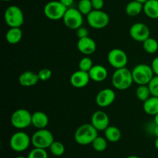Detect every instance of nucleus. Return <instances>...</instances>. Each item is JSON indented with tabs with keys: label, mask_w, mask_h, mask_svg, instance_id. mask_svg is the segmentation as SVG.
<instances>
[{
	"label": "nucleus",
	"mask_w": 158,
	"mask_h": 158,
	"mask_svg": "<svg viewBox=\"0 0 158 158\" xmlns=\"http://www.w3.org/2000/svg\"><path fill=\"white\" fill-rule=\"evenodd\" d=\"M90 123L98 131H104L110 126V118L105 111L97 110L91 116Z\"/></svg>",
	"instance_id": "nucleus-14"
},
{
	"label": "nucleus",
	"mask_w": 158,
	"mask_h": 158,
	"mask_svg": "<svg viewBox=\"0 0 158 158\" xmlns=\"http://www.w3.org/2000/svg\"><path fill=\"white\" fill-rule=\"evenodd\" d=\"M151 68L154 73V75L158 76V56L155 57L151 63Z\"/></svg>",
	"instance_id": "nucleus-36"
},
{
	"label": "nucleus",
	"mask_w": 158,
	"mask_h": 158,
	"mask_svg": "<svg viewBox=\"0 0 158 158\" xmlns=\"http://www.w3.org/2000/svg\"><path fill=\"white\" fill-rule=\"evenodd\" d=\"M23 38V31L20 27L9 28L6 32V40L9 44L15 45L19 43Z\"/></svg>",
	"instance_id": "nucleus-21"
},
{
	"label": "nucleus",
	"mask_w": 158,
	"mask_h": 158,
	"mask_svg": "<svg viewBox=\"0 0 158 158\" xmlns=\"http://www.w3.org/2000/svg\"><path fill=\"white\" fill-rule=\"evenodd\" d=\"M77 35L79 39L84 38V37L89 36V32H88V30L86 28L81 26V27L77 29Z\"/></svg>",
	"instance_id": "nucleus-35"
},
{
	"label": "nucleus",
	"mask_w": 158,
	"mask_h": 158,
	"mask_svg": "<svg viewBox=\"0 0 158 158\" xmlns=\"http://www.w3.org/2000/svg\"><path fill=\"white\" fill-rule=\"evenodd\" d=\"M143 108L147 114L155 116L158 114V97L151 96L146 101L143 102Z\"/></svg>",
	"instance_id": "nucleus-22"
},
{
	"label": "nucleus",
	"mask_w": 158,
	"mask_h": 158,
	"mask_svg": "<svg viewBox=\"0 0 158 158\" xmlns=\"http://www.w3.org/2000/svg\"><path fill=\"white\" fill-rule=\"evenodd\" d=\"M154 146H155L156 149L158 150V137H157V139L154 141Z\"/></svg>",
	"instance_id": "nucleus-40"
},
{
	"label": "nucleus",
	"mask_w": 158,
	"mask_h": 158,
	"mask_svg": "<svg viewBox=\"0 0 158 158\" xmlns=\"http://www.w3.org/2000/svg\"><path fill=\"white\" fill-rule=\"evenodd\" d=\"M65 26L70 29H79L83 26V15L76 8H68L63 18Z\"/></svg>",
	"instance_id": "nucleus-10"
},
{
	"label": "nucleus",
	"mask_w": 158,
	"mask_h": 158,
	"mask_svg": "<svg viewBox=\"0 0 158 158\" xmlns=\"http://www.w3.org/2000/svg\"><path fill=\"white\" fill-rule=\"evenodd\" d=\"M10 121L15 129H26L32 125V114L26 109H18L12 113Z\"/></svg>",
	"instance_id": "nucleus-6"
},
{
	"label": "nucleus",
	"mask_w": 158,
	"mask_h": 158,
	"mask_svg": "<svg viewBox=\"0 0 158 158\" xmlns=\"http://www.w3.org/2000/svg\"><path fill=\"white\" fill-rule=\"evenodd\" d=\"M104 136L107 141L111 142V143H116L121 138V132L117 127L109 126L104 131Z\"/></svg>",
	"instance_id": "nucleus-23"
},
{
	"label": "nucleus",
	"mask_w": 158,
	"mask_h": 158,
	"mask_svg": "<svg viewBox=\"0 0 158 158\" xmlns=\"http://www.w3.org/2000/svg\"><path fill=\"white\" fill-rule=\"evenodd\" d=\"M93 148L97 152H103L107 148V140L105 137L97 136L92 143Z\"/></svg>",
	"instance_id": "nucleus-27"
},
{
	"label": "nucleus",
	"mask_w": 158,
	"mask_h": 158,
	"mask_svg": "<svg viewBox=\"0 0 158 158\" xmlns=\"http://www.w3.org/2000/svg\"><path fill=\"white\" fill-rule=\"evenodd\" d=\"M99 131L91 123L82 124L76 130L74 139L78 144L89 145L92 144L93 141L98 136Z\"/></svg>",
	"instance_id": "nucleus-2"
},
{
	"label": "nucleus",
	"mask_w": 158,
	"mask_h": 158,
	"mask_svg": "<svg viewBox=\"0 0 158 158\" xmlns=\"http://www.w3.org/2000/svg\"><path fill=\"white\" fill-rule=\"evenodd\" d=\"M135 1H137V2H141V3H145L147 1H148V0H135Z\"/></svg>",
	"instance_id": "nucleus-41"
},
{
	"label": "nucleus",
	"mask_w": 158,
	"mask_h": 158,
	"mask_svg": "<svg viewBox=\"0 0 158 158\" xmlns=\"http://www.w3.org/2000/svg\"><path fill=\"white\" fill-rule=\"evenodd\" d=\"M66 8H71L74 3V0H59Z\"/></svg>",
	"instance_id": "nucleus-37"
},
{
	"label": "nucleus",
	"mask_w": 158,
	"mask_h": 158,
	"mask_svg": "<svg viewBox=\"0 0 158 158\" xmlns=\"http://www.w3.org/2000/svg\"><path fill=\"white\" fill-rule=\"evenodd\" d=\"M15 158H28V157H23V156H18V157H16Z\"/></svg>",
	"instance_id": "nucleus-43"
},
{
	"label": "nucleus",
	"mask_w": 158,
	"mask_h": 158,
	"mask_svg": "<svg viewBox=\"0 0 158 158\" xmlns=\"http://www.w3.org/2000/svg\"><path fill=\"white\" fill-rule=\"evenodd\" d=\"M67 8L60 1H50L45 5L43 12L46 17L52 21L63 19Z\"/></svg>",
	"instance_id": "nucleus-8"
},
{
	"label": "nucleus",
	"mask_w": 158,
	"mask_h": 158,
	"mask_svg": "<svg viewBox=\"0 0 158 158\" xmlns=\"http://www.w3.org/2000/svg\"><path fill=\"white\" fill-rule=\"evenodd\" d=\"M154 123H155V125H158V114H156L155 116H154Z\"/></svg>",
	"instance_id": "nucleus-39"
},
{
	"label": "nucleus",
	"mask_w": 158,
	"mask_h": 158,
	"mask_svg": "<svg viewBox=\"0 0 158 158\" xmlns=\"http://www.w3.org/2000/svg\"><path fill=\"white\" fill-rule=\"evenodd\" d=\"M127 158H140L139 157H137V156H134V155H131V156H129Z\"/></svg>",
	"instance_id": "nucleus-42"
},
{
	"label": "nucleus",
	"mask_w": 158,
	"mask_h": 158,
	"mask_svg": "<svg viewBox=\"0 0 158 158\" xmlns=\"http://www.w3.org/2000/svg\"><path fill=\"white\" fill-rule=\"evenodd\" d=\"M116 99V94L110 88H105L99 91L96 96L95 101L98 106L102 108L107 107L114 103Z\"/></svg>",
	"instance_id": "nucleus-13"
},
{
	"label": "nucleus",
	"mask_w": 158,
	"mask_h": 158,
	"mask_svg": "<svg viewBox=\"0 0 158 158\" xmlns=\"http://www.w3.org/2000/svg\"><path fill=\"white\" fill-rule=\"evenodd\" d=\"M37 73H38L40 81H47L52 77V73L51 69H48V68H43V69H40Z\"/></svg>",
	"instance_id": "nucleus-33"
},
{
	"label": "nucleus",
	"mask_w": 158,
	"mask_h": 158,
	"mask_svg": "<svg viewBox=\"0 0 158 158\" xmlns=\"http://www.w3.org/2000/svg\"><path fill=\"white\" fill-rule=\"evenodd\" d=\"M77 46L78 50L85 56L92 55L97 49V43L89 36L79 39Z\"/></svg>",
	"instance_id": "nucleus-16"
},
{
	"label": "nucleus",
	"mask_w": 158,
	"mask_h": 158,
	"mask_svg": "<svg viewBox=\"0 0 158 158\" xmlns=\"http://www.w3.org/2000/svg\"><path fill=\"white\" fill-rule=\"evenodd\" d=\"M132 75L134 82L137 85H148L155 76L151 66L144 63L137 65L133 69Z\"/></svg>",
	"instance_id": "nucleus-3"
},
{
	"label": "nucleus",
	"mask_w": 158,
	"mask_h": 158,
	"mask_svg": "<svg viewBox=\"0 0 158 158\" xmlns=\"http://www.w3.org/2000/svg\"><path fill=\"white\" fill-rule=\"evenodd\" d=\"M2 1H3V2H10V1H12V0H2Z\"/></svg>",
	"instance_id": "nucleus-44"
},
{
	"label": "nucleus",
	"mask_w": 158,
	"mask_h": 158,
	"mask_svg": "<svg viewBox=\"0 0 158 158\" xmlns=\"http://www.w3.org/2000/svg\"><path fill=\"white\" fill-rule=\"evenodd\" d=\"M88 73H89L90 80L97 83L104 81L108 77L107 69L102 65H94Z\"/></svg>",
	"instance_id": "nucleus-18"
},
{
	"label": "nucleus",
	"mask_w": 158,
	"mask_h": 158,
	"mask_svg": "<svg viewBox=\"0 0 158 158\" xmlns=\"http://www.w3.org/2000/svg\"><path fill=\"white\" fill-rule=\"evenodd\" d=\"M129 32L133 40L140 43H143L144 40L149 38L151 35L149 27L143 23H136L133 24Z\"/></svg>",
	"instance_id": "nucleus-12"
},
{
	"label": "nucleus",
	"mask_w": 158,
	"mask_h": 158,
	"mask_svg": "<svg viewBox=\"0 0 158 158\" xmlns=\"http://www.w3.org/2000/svg\"><path fill=\"white\" fill-rule=\"evenodd\" d=\"M113 86L118 90H125L131 86L134 82L132 71L127 67L117 69L111 78Z\"/></svg>",
	"instance_id": "nucleus-1"
},
{
	"label": "nucleus",
	"mask_w": 158,
	"mask_h": 158,
	"mask_svg": "<svg viewBox=\"0 0 158 158\" xmlns=\"http://www.w3.org/2000/svg\"><path fill=\"white\" fill-rule=\"evenodd\" d=\"M40 81L38 73H35L33 71H25L20 74L19 77V83L22 86L24 87H30L36 85Z\"/></svg>",
	"instance_id": "nucleus-17"
},
{
	"label": "nucleus",
	"mask_w": 158,
	"mask_h": 158,
	"mask_svg": "<svg viewBox=\"0 0 158 158\" xmlns=\"http://www.w3.org/2000/svg\"><path fill=\"white\" fill-rule=\"evenodd\" d=\"M148 85L149 86L151 96L158 97V76H154Z\"/></svg>",
	"instance_id": "nucleus-32"
},
{
	"label": "nucleus",
	"mask_w": 158,
	"mask_h": 158,
	"mask_svg": "<svg viewBox=\"0 0 158 158\" xmlns=\"http://www.w3.org/2000/svg\"><path fill=\"white\" fill-rule=\"evenodd\" d=\"M31 143V138L26 133L17 131L14 133L9 140V146L15 152H23L29 148Z\"/></svg>",
	"instance_id": "nucleus-9"
},
{
	"label": "nucleus",
	"mask_w": 158,
	"mask_h": 158,
	"mask_svg": "<svg viewBox=\"0 0 158 158\" xmlns=\"http://www.w3.org/2000/svg\"><path fill=\"white\" fill-rule=\"evenodd\" d=\"M136 96L143 103L151 97V94L148 85H138L136 89Z\"/></svg>",
	"instance_id": "nucleus-26"
},
{
	"label": "nucleus",
	"mask_w": 158,
	"mask_h": 158,
	"mask_svg": "<svg viewBox=\"0 0 158 158\" xmlns=\"http://www.w3.org/2000/svg\"><path fill=\"white\" fill-rule=\"evenodd\" d=\"M143 12L152 19H158V0H148L143 3Z\"/></svg>",
	"instance_id": "nucleus-20"
},
{
	"label": "nucleus",
	"mask_w": 158,
	"mask_h": 158,
	"mask_svg": "<svg viewBox=\"0 0 158 158\" xmlns=\"http://www.w3.org/2000/svg\"><path fill=\"white\" fill-rule=\"evenodd\" d=\"M49 117L43 111H35L32 114V125L38 129H44L49 124Z\"/></svg>",
	"instance_id": "nucleus-19"
},
{
	"label": "nucleus",
	"mask_w": 158,
	"mask_h": 158,
	"mask_svg": "<svg viewBox=\"0 0 158 158\" xmlns=\"http://www.w3.org/2000/svg\"><path fill=\"white\" fill-rule=\"evenodd\" d=\"M77 9L83 15H87L94 9L91 0H80L77 5Z\"/></svg>",
	"instance_id": "nucleus-29"
},
{
	"label": "nucleus",
	"mask_w": 158,
	"mask_h": 158,
	"mask_svg": "<svg viewBox=\"0 0 158 158\" xmlns=\"http://www.w3.org/2000/svg\"><path fill=\"white\" fill-rule=\"evenodd\" d=\"M28 158H48V153L46 149L34 148L28 154Z\"/></svg>",
	"instance_id": "nucleus-31"
},
{
	"label": "nucleus",
	"mask_w": 158,
	"mask_h": 158,
	"mask_svg": "<svg viewBox=\"0 0 158 158\" xmlns=\"http://www.w3.org/2000/svg\"><path fill=\"white\" fill-rule=\"evenodd\" d=\"M107 61L111 66L117 69L126 67L128 63V57L123 49L114 48L108 52Z\"/></svg>",
	"instance_id": "nucleus-11"
},
{
	"label": "nucleus",
	"mask_w": 158,
	"mask_h": 158,
	"mask_svg": "<svg viewBox=\"0 0 158 158\" xmlns=\"http://www.w3.org/2000/svg\"><path fill=\"white\" fill-rule=\"evenodd\" d=\"M154 134L156 137H158V125H155L154 128Z\"/></svg>",
	"instance_id": "nucleus-38"
},
{
	"label": "nucleus",
	"mask_w": 158,
	"mask_h": 158,
	"mask_svg": "<svg viewBox=\"0 0 158 158\" xmlns=\"http://www.w3.org/2000/svg\"><path fill=\"white\" fill-rule=\"evenodd\" d=\"M49 150L51 154L56 157H60L65 153V147L63 143L57 140H54L53 143L49 147Z\"/></svg>",
	"instance_id": "nucleus-28"
},
{
	"label": "nucleus",
	"mask_w": 158,
	"mask_h": 158,
	"mask_svg": "<svg viewBox=\"0 0 158 158\" xmlns=\"http://www.w3.org/2000/svg\"><path fill=\"white\" fill-rule=\"evenodd\" d=\"M4 19L9 28L21 27L25 22V17L19 6H10L5 11Z\"/></svg>",
	"instance_id": "nucleus-5"
},
{
	"label": "nucleus",
	"mask_w": 158,
	"mask_h": 158,
	"mask_svg": "<svg viewBox=\"0 0 158 158\" xmlns=\"http://www.w3.org/2000/svg\"><path fill=\"white\" fill-rule=\"evenodd\" d=\"M143 47L145 52L150 54H154L158 50V42L151 36L143 42Z\"/></svg>",
	"instance_id": "nucleus-25"
},
{
	"label": "nucleus",
	"mask_w": 158,
	"mask_h": 158,
	"mask_svg": "<svg viewBox=\"0 0 158 158\" xmlns=\"http://www.w3.org/2000/svg\"><path fill=\"white\" fill-rule=\"evenodd\" d=\"M54 137L49 130L38 129L31 137V143L34 148L47 149L54 141Z\"/></svg>",
	"instance_id": "nucleus-4"
},
{
	"label": "nucleus",
	"mask_w": 158,
	"mask_h": 158,
	"mask_svg": "<svg viewBox=\"0 0 158 158\" xmlns=\"http://www.w3.org/2000/svg\"><path fill=\"white\" fill-rule=\"evenodd\" d=\"M86 20L91 28L95 29H101L109 24L110 16L104 11L93 9L86 15Z\"/></svg>",
	"instance_id": "nucleus-7"
},
{
	"label": "nucleus",
	"mask_w": 158,
	"mask_h": 158,
	"mask_svg": "<svg viewBox=\"0 0 158 158\" xmlns=\"http://www.w3.org/2000/svg\"><path fill=\"white\" fill-rule=\"evenodd\" d=\"M93 66L94 64H93V61L90 57H89V56H85L79 62L78 67L80 70L88 73L93 67Z\"/></svg>",
	"instance_id": "nucleus-30"
},
{
	"label": "nucleus",
	"mask_w": 158,
	"mask_h": 158,
	"mask_svg": "<svg viewBox=\"0 0 158 158\" xmlns=\"http://www.w3.org/2000/svg\"><path fill=\"white\" fill-rule=\"evenodd\" d=\"M93 9L95 10H102L104 6V0H91Z\"/></svg>",
	"instance_id": "nucleus-34"
},
{
	"label": "nucleus",
	"mask_w": 158,
	"mask_h": 158,
	"mask_svg": "<svg viewBox=\"0 0 158 158\" xmlns=\"http://www.w3.org/2000/svg\"><path fill=\"white\" fill-rule=\"evenodd\" d=\"M143 9V4L140 2L132 0L127 3L126 6V13L129 16L134 17L141 13Z\"/></svg>",
	"instance_id": "nucleus-24"
},
{
	"label": "nucleus",
	"mask_w": 158,
	"mask_h": 158,
	"mask_svg": "<svg viewBox=\"0 0 158 158\" xmlns=\"http://www.w3.org/2000/svg\"><path fill=\"white\" fill-rule=\"evenodd\" d=\"M89 80H90V77H89V73L84 72L80 69L74 72L69 79L70 84L77 89H81L87 86Z\"/></svg>",
	"instance_id": "nucleus-15"
}]
</instances>
